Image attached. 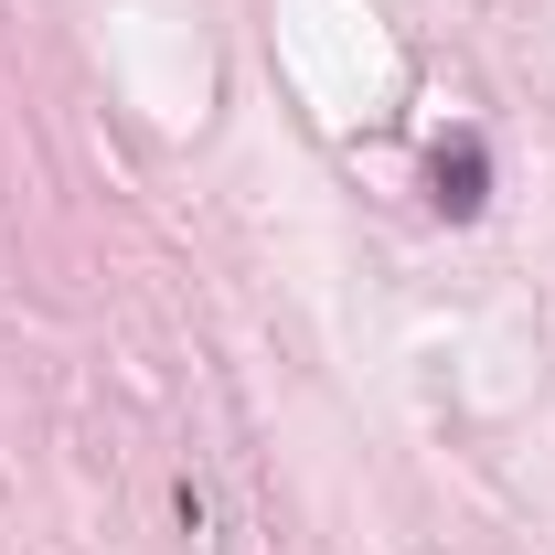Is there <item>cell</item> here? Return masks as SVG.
<instances>
[{
	"instance_id": "6da1fadb",
	"label": "cell",
	"mask_w": 555,
	"mask_h": 555,
	"mask_svg": "<svg viewBox=\"0 0 555 555\" xmlns=\"http://www.w3.org/2000/svg\"><path fill=\"white\" fill-rule=\"evenodd\" d=\"M427 204H438V214H481L491 204V150H481V129H449L438 150H427Z\"/></svg>"
}]
</instances>
